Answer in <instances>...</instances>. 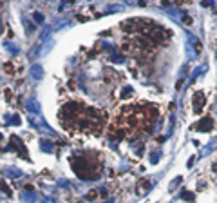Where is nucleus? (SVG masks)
<instances>
[{"label": "nucleus", "mask_w": 217, "mask_h": 203, "mask_svg": "<svg viewBox=\"0 0 217 203\" xmlns=\"http://www.w3.org/2000/svg\"><path fill=\"white\" fill-rule=\"evenodd\" d=\"M60 123L71 134H101L107 127V114L85 102H69L60 109Z\"/></svg>", "instance_id": "nucleus-1"}, {"label": "nucleus", "mask_w": 217, "mask_h": 203, "mask_svg": "<svg viewBox=\"0 0 217 203\" xmlns=\"http://www.w3.org/2000/svg\"><path fill=\"white\" fill-rule=\"evenodd\" d=\"M158 109L150 103L125 105L118 114L110 127V138H134L154 125L158 120Z\"/></svg>", "instance_id": "nucleus-2"}, {"label": "nucleus", "mask_w": 217, "mask_h": 203, "mask_svg": "<svg viewBox=\"0 0 217 203\" xmlns=\"http://www.w3.org/2000/svg\"><path fill=\"white\" fill-rule=\"evenodd\" d=\"M71 167L72 170L81 178V179H94L101 172V156L94 151H81L71 158Z\"/></svg>", "instance_id": "nucleus-3"}, {"label": "nucleus", "mask_w": 217, "mask_h": 203, "mask_svg": "<svg viewBox=\"0 0 217 203\" xmlns=\"http://www.w3.org/2000/svg\"><path fill=\"white\" fill-rule=\"evenodd\" d=\"M204 105H206V96H204V93H195L194 94V111L195 113H201L203 111V107H204Z\"/></svg>", "instance_id": "nucleus-4"}, {"label": "nucleus", "mask_w": 217, "mask_h": 203, "mask_svg": "<svg viewBox=\"0 0 217 203\" xmlns=\"http://www.w3.org/2000/svg\"><path fill=\"white\" fill-rule=\"evenodd\" d=\"M212 127H213V120L210 118V116H204V118H203L199 123H195L194 129H195V131H199V132H208Z\"/></svg>", "instance_id": "nucleus-5"}, {"label": "nucleus", "mask_w": 217, "mask_h": 203, "mask_svg": "<svg viewBox=\"0 0 217 203\" xmlns=\"http://www.w3.org/2000/svg\"><path fill=\"white\" fill-rule=\"evenodd\" d=\"M148 187H150L148 181H147V179H141V181H139V185H138V189H139L138 192H139V194H145V192L148 190Z\"/></svg>", "instance_id": "nucleus-6"}, {"label": "nucleus", "mask_w": 217, "mask_h": 203, "mask_svg": "<svg viewBox=\"0 0 217 203\" xmlns=\"http://www.w3.org/2000/svg\"><path fill=\"white\" fill-rule=\"evenodd\" d=\"M181 183V178H175L174 181H172V185H170V190H175V187H177Z\"/></svg>", "instance_id": "nucleus-7"}, {"label": "nucleus", "mask_w": 217, "mask_h": 203, "mask_svg": "<svg viewBox=\"0 0 217 203\" xmlns=\"http://www.w3.org/2000/svg\"><path fill=\"white\" fill-rule=\"evenodd\" d=\"M183 198L187 199V201H192L194 199V194H192V192H183Z\"/></svg>", "instance_id": "nucleus-8"}, {"label": "nucleus", "mask_w": 217, "mask_h": 203, "mask_svg": "<svg viewBox=\"0 0 217 203\" xmlns=\"http://www.w3.org/2000/svg\"><path fill=\"white\" fill-rule=\"evenodd\" d=\"M183 22H184V24H192V18H190V16H184Z\"/></svg>", "instance_id": "nucleus-9"}]
</instances>
